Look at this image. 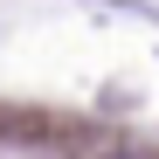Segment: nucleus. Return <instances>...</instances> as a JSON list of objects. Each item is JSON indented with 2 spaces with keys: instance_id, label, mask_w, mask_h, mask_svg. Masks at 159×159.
I'll return each instance as SVG.
<instances>
[{
  "instance_id": "1",
  "label": "nucleus",
  "mask_w": 159,
  "mask_h": 159,
  "mask_svg": "<svg viewBox=\"0 0 159 159\" xmlns=\"http://www.w3.org/2000/svg\"><path fill=\"white\" fill-rule=\"evenodd\" d=\"M111 159H131V152H111Z\"/></svg>"
}]
</instances>
